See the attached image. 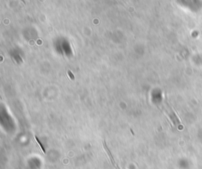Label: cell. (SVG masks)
Instances as JSON below:
<instances>
[{
  "instance_id": "cell-1",
  "label": "cell",
  "mask_w": 202,
  "mask_h": 169,
  "mask_svg": "<svg viewBox=\"0 0 202 169\" xmlns=\"http://www.w3.org/2000/svg\"><path fill=\"white\" fill-rule=\"evenodd\" d=\"M103 148H104V149H105V151H106V153H107V154H108V156H109V159H110L111 162V165H112L115 168L120 169L119 167H118V165H117L115 160H114V157L112 156V154H111V153L110 149H109V148H108L107 144H106L105 141H103Z\"/></svg>"
},
{
  "instance_id": "cell-2",
  "label": "cell",
  "mask_w": 202,
  "mask_h": 169,
  "mask_svg": "<svg viewBox=\"0 0 202 169\" xmlns=\"http://www.w3.org/2000/svg\"><path fill=\"white\" fill-rule=\"evenodd\" d=\"M35 140H36V143H37V144L39 145V146L41 147V149H42V152H43V154H46V151H45V149H44V147H43V145L42 144H41V142H40V140L38 139V138H37V137H36V136H35Z\"/></svg>"
}]
</instances>
